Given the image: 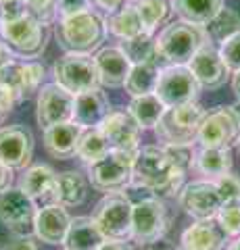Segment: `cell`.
<instances>
[{
  "instance_id": "1",
  "label": "cell",
  "mask_w": 240,
  "mask_h": 250,
  "mask_svg": "<svg viewBox=\"0 0 240 250\" xmlns=\"http://www.w3.org/2000/svg\"><path fill=\"white\" fill-rule=\"evenodd\" d=\"M184 177L186 173L174 165L163 146H144L138 150L131 186L142 188L157 198H169L180 194Z\"/></svg>"
},
{
  "instance_id": "2",
  "label": "cell",
  "mask_w": 240,
  "mask_h": 250,
  "mask_svg": "<svg viewBox=\"0 0 240 250\" xmlns=\"http://www.w3.org/2000/svg\"><path fill=\"white\" fill-rule=\"evenodd\" d=\"M107 36V21L96 11L86 9L59 17L55 25L57 44L65 52L92 54L100 48Z\"/></svg>"
},
{
  "instance_id": "3",
  "label": "cell",
  "mask_w": 240,
  "mask_h": 250,
  "mask_svg": "<svg viewBox=\"0 0 240 250\" xmlns=\"http://www.w3.org/2000/svg\"><path fill=\"white\" fill-rule=\"evenodd\" d=\"M209 42L205 27L190 21H175L161 29L157 38V50L153 62L159 69L172 65H188L190 59L198 52L203 44Z\"/></svg>"
},
{
  "instance_id": "4",
  "label": "cell",
  "mask_w": 240,
  "mask_h": 250,
  "mask_svg": "<svg viewBox=\"0 0 240 250\" xmlns=\"http://www.w3.org/2000/svg\"><path fill=\"white\" fill-rule=\"evenodd\" d=\"M0 38L23 61H34L42 57L46 42L50 38V25H44L32 15H25L15 21H0Z\"/></svg>"
},
{
  "instance_id": "5",
  "label": "cell",
  "mask_w": 240,
  "mask_h": 250,
  "mask_svg": "<svg viewBox=\"0 0 240 250\" xmlns=\"http://www.w3.org/2000/svg\"><path fill=\"white\" fill-rule=\"evenodd\" d=\"M207 117V111L198 103H188L182 106H172L167 108L161 117V121L154 127V134L167 144H195Z\"/></svg>"
},
{
  "instance_id": "6",
  "label": "cell",
  "mask_w": 240,
  "mask_h": 250,
  "mask_svg": "<svg viewBox=\"0 0 240 250\" xmlns=\"http://www.w3.org/2000/svg\"><path fill=\"white\" fill-rule=\"evenodd\" d=\"M131 213H134V202L128 194L111 192L96 202L92 219L107 240L128 242L131 240Z\"/></svg>"
},
{
  "instance_id": "7",
  "label": "cell",
  "mask_w": 240,
  "mask_h": 250,
  "mask_svg": "<svg viewBox=\"0 0 240 250\" xmlns=\"http://www.w3.org/2000/svg\"><path fill=\"white\" fill-rule=\"evenodd\" d=\"M138 152L111 150L100 161L88 165V179L94 190L111 194L121 192L131 184L134 177V163Z\"/></svg>"
},
{
  "instance_id": "8",
  "label": "cell",
  "mask_w": 240,
  "mask_h": 250,
  "mask_svg": "<svg viewBox=\"0 0 240 250\" xmlns=\"http://www.w3.org/2000/svg\"><path fill=\"white\" fill-rule=\"evenodd\" d=\"M52 75H55V82L59 85H63L71 94H82L100 88L96 61L90 54H63L61 59H57L55 67H52Z\"/></svg>"
},
{
  "instance_id": "9",
  "label": "cell",
  "mask_w": 240,
  "mask_h": 250,
  "mask_svg": "<svg viewBox=\"0 0 240 250\" xmlns=\"http://www.w3.org/2000/svg\"><path fill=\"white\" fill-rule=\"evenodd\" d=\"M169 229V215L163 198L149 196L134 205L131 213V240L140 244L159 242Z\"/></svg>"
},
{
  "instance_id": "10",
  "label": "cell",
  "mask_w": 240,
  "mask_h": 250,
  "mask_svg": "<svg viewBox=\"0 0 240 250\" xmlns=\"http://www.w3.org/2000/svg\"><path fill=\"white\" fill-rule=\"evenodd\" d=\"M154 94L163 100V104L167 108L182 106L188 103H196L200 94V83L192 75L188 65H172V67L161 69Z\"/></svg>"
},
{
  "instance_id": "11",
  "label": "cell",
  "mask_w": 240,
  "mask_h": 250,
  "mask_svg": "<svg viewBox=\"0 0 240 250\" xmlns=\"http://www.w3.org/2000/svg\"><path fill=\"white\" fill-rule=\"evenodd\" d=\"M38 215V205L27 196L21 188H9L0 194V223L15 238L29 236L34 231Z\"/></svg>"
},
{
  "instance_id": "12",
  "label": "cell",
  "mask_w": 240,
  "mask_h": 250,
  "mask_svg": "<svg viewBox=\"0 0 240 250\" xmlns=\"http://www.w3.org/2000/svg\"><path fill=\"white\" fill-rule=\"evenodd\" d=\"M177 202L184 213L196 221L215 219L221 207L226 205L213 179H196V182L186 184L177 194Z\"/></svg>"
},
{
  "instance_id": "13",
  "label": "cell",
  "mask_w": 240,
  "mask_h": 250,
  "mask_svg": "<svg viewBox=\"0 0 240 250\" xmlns=\"http://www.w3.org/2000/svg\"><path fill=\"white\" fill-rule=\"evenodd\" d=\"M73 106H75V94L65 90L63 85L46 83L38 92L36 100V121L42 129L57 123L73 121Z\"/></svg>"
},
{
  "instance_id": "14",
  "label": "cell",
  "mask_w": 240,
  "mask_h": 250,
  "mask_svg": "<svg viewBox=\"0 0 240 250\" xmlns=\"http://www.w3.org/2000/svg\"><path fill=\"white\" fill-rule=\"evenodd\" d=\"M240 140V125L232 115L230 106H218L215 111L207 113L203 125H200L196 142L203 148H228L236 146Z\"/></svg>"
},
{
  "instance_id": "15",
  "label": "cell",
  "mask_w": 240,
  "mask_h": 250,
  "mask_svg": "<svg viewBox=\"0 0 240 250\" xmlns=\"http://www.w3.org/2000/svg\"><path fill=\"white\" fill-rule=\"evenodd\" d=\"M34 154V136L25 125L15 123L0 127V161L13 171L27 169Z\"/></svg>"
},
{
  "instance_id": "16",
  "label": "cell",
  "mask_w": 240,
  "mask_h": 250,
  "mask_svg": "<svg viewBox=\"0 0 240 250\" xmlns=\"http://www.w3.org/2000/svg\"><path fill=\"white\" fill-rule=\"evenodd\" d=\"M188 69L192 71V75L196 77V82L200 83V88H207V90L221 88V85L228 82L230 73H232L228 69V65L223 62L219 50L215 48L211 42H207V44L200 46L198 52L190 59Z\"/></svg>"
},
{
  "instance_id": "17",
  "label": "cell",
  "mask_w": 240,
  "mask_h": 250,
  "mask_svg": "<svg viewBox=\"0 0 240 250\" xmlns=\"http://www.w3.org/2000/svg\"><path fill=\"white\" fill-rule=\"evenodd\" d=\"M44 77H46V69H44V65H40V62H36V61H17L15 59L11 65L0 69V82L6 83L17 94L19 103L29 98L32 94L40 92Z\"/></svg>"
},
{
  "instance_id": "18",
  "label": "cell",
  "mask_w": 240,
  "mask_h": 250,
  "mask_svg": "<svg viewBox=\"0 0 240 250\" xmlns=\"http://www.w3.org/2000/svg\"><path fill=\"white\" fill-rule=\"evenodd\" d=\"M98 127L105 134V138L109 140L113 150H126V152H138L140 150L142 127L136 123V119L128 111L109 113Z\"/></svg>"
},
{
  "instance_id": "19",
  "label": "cell",
  "mask_w": 240,
  "mask_h": 250,
  "mask_svg": "<svg viewBox=\"0 0 240 250\" xmlns=\"http://www.w3.org/2000/svg\"><path fill=\"white\" fill-rule=\"evenodd\" d=\"M19 188L36 205H59V175L48 165H34L25 169L19 179Z\"/></svg>"
},
{
  "instance_id": "20",
  "label": "cell",
  "mask_w": 240,
  "mask_h": 250,
  "mask_svg": "<svg viewBox=\"0 0 240 250\" xmlns=\"http://www.w3.org/2000/svg\"><path fill=\"white\" fill-rule=\"evenodd\" d=\"M232 236L219 225L218 219H203L192 223L182 233V246L188 250H228Z\"/></svg>"
},
{
  "instance_id": "21",
  "label": "cell",
  "mask_w": 240,
  "mask_h": 250,
  "mask_svg": "<svg viewBox=\"0 0 240 250\" xmlns=\"http://www.w3.org/2000/svg\"><path fill=\"white\" fill-rule=\"evenodd\" d=\"M71 217H69L67 208L61 205H46L38 210L36 223H34V236L38 240L46 242L50 246L63 244Z\"/></svg>"
},
{
  "instance_id": "22",
  "label": "cell",
  "mask_w": 240,
  "mask_h": 250,
  "mask_svg": "<svg viewBox=\"0 0 240 250\" xmlns=\"http://www.w3.org/2000/svg\"><path fill=\"white\" fill-rule=\"evenodd\" d=\"M100 85L105 88H123L131 69V61L121 52V48H103L94 54Z\"/></svg>"
},
{
  "instance_id": "23",
  "label": "cell",
  "mask_w": 240,
  "mask_h": 250,
  "mask_svg": "<svg viewBox=\"0 0 240 250\" xmlns=\"http://www.w3.org/2000/svg\"><path fill=\"white\" fill-rule=\"evenodd\" d=\"M109 113H111L109 111V98H107V94L100 88L75 94L73 123H77L82 129L98 127Z\"/></svg>"
},
{
  "instance_id": "24",
  "label": "cell",
  "mask_w": 240,
  "mask_h": 250,
  "mask_svg": "<svg viewBox=\"0 0 240 250\" xmlns=\"http://www.w3.org/2000/svg\"><path fill=\"white\" fill-rule=\"evenodd\" d=\"M82 131L84 129L73 121L57 123V125L46 127L44 129V148H46V152H48L52 159H59V161L71 159V156H75L77 142H80Z\"/></svg>"
},
{
  "instance_id": "25",
  "label": "cell",
  "mask_w": 240,
  "mask_h": 250,
  "mask_svg": "<svg viewBox=\"0 0 240 250\" xmlns=\"http://www.w3.org/2000/svg\"><path fill=\"white\" fill-rule=\"evenodd\" d=\"M105 240L92 217H75L69 223L63 246L65 250H96Z\"/></svg>"
},
{
  "instance_id": "26",
  "label": "cell",
  "mask_w": 240,
  "mask_h": 250,
  "mask_svg": "<svg viewBox=\"0 0 240 250\" xmlns=\"http://www.w3.org/2000/svg\"><path fill=\"white\" fill-rule=\"evenodd\" d=\"M105 21H107V29H109L113 36H117L119 40H130V38H136V36H140L142 31H146L142 25L136 2H126L119 11L109 15Z\"/></svg>"
},
{
  "instance_id": "27",
  "label": "cell",
  "mask_w": 240,
  "mask_h": 250,
  "mask_svg": "<svg viewBox=\"0 0 240 250\" xmlns=\"http://www.w3.org/2000/svg\"><path fill=\"white\" fill-rule=\"evenodd\" d=\"M195 167L207 179H218L232 171V152L228 148H203L195 154Z\"/></svg>"
},
{
  "instance_id": "28",
  "label": "cell",
  "mask_w": 240,
  "mask_h": 250,
  "mask_svg": "<svg viewBox=\"0 0 240 250\" xmlns=\"http://www.w3.org/2000/svg\"><path fill=\"white\" fill-rule=\"evenodd\" d=\"M88 184L90 179L80 171H63L59 173V205L65 208L80 207L88 198Z\"/></svg>"
},
{
  "instance_id": "29",
  "label": "cell",
  "mask_w": 240,
  "mask_h": 250,
  "mask_svg": "<svg viewBox=\"0 0 240 250\" xmlns=\"http://www.w3.org/2000/svg\"><path fill=\"white\" fill-rule=\"evenodd\" d=\"M167 111V106L163 104L157 94H144V96L131 98V103L128 106V113L134 117L136 123L144 129H154L157 123L161 121V117Z\"/></svg>"
},
{
  "instance_id": "30",
  "label": "cell",
  "mask_w": 240,
  "mask_h": 250,
  "mask_svg": "<svg viewBox=\"0 0 240 250\" xmlns=\"http://www.w3.org/2000/svg\"><path fill=\"white\" fill-rule=\"evenodd\" d=\"M223 9V0H174V11L184 21L205 27Z\"/></svg>"
},
{
  "instance_id": "31",
  "label": "cell",
  "mask_w": 240,
  "mask_h": 250,
  "mask_svg": "<svg viewBox=\"0 0 240 250\" xmlns=\"http://www.w3.org/2000/svg\"><path fill=\"white\" fill-rule=\"evenodd\" d=\"M159 75L161 69L154 62H138V65H131L123 88H126V92L131 98L144 96V94H154L159 83Z\"/></svg>"
},
{
  "instance_id": "32",
  "label": "cell",
  "mask_w": 240,
  "mask_h": 250,
  "mask_svg": "<svg viewBox=\"0 0 240 250\" xmlns=\"http://www.w3.org/2000/svg\"><path fill=\"white\" fill-rule=\"evenodd\" d=\"M113 150L109 140L105 138V134L100 131V127H90V129H84L82 136H80V142H77V150H75V156L84 163H92L100 161L103 156H107Z\"/></svg>"
},
{
  "instance_id": "33",
  "label": "cell",
  "mask_w": 240,
  "mask_h": 250,
  "mask_svg": "<svg viewBox=\"0 0 240 250\" xmlns=\"http://www.w3.org/2000/svg\"><path fill=\"white\" fill-rule=\"evenodd\" d=\"M205 31H207V38L211 44H223L240 31V15L234 9L223 6V9L205 25Z\"/></svg>"
},
{
  "instance_id": "34",
  "label": "cell",
  "mask_w": 240,
  "mask_h": 250,
  "mask_svg": "<svg viewBox=\"0 0 240 250\" xmlns=\"http://www.w3.org/2000/svg\"><path fill=\"white\" fill-rule=\"evenodd\" d=\"M138 13H140L142 25L149 34H154L161 25H165L167 19L174 13L172 0H138Z\"/></svg>"
},
{
  "instance_id": "35",
  "label": "cell",
  "mask_w": 240,
  "mask_h": 250,
  "mask_svg": "<svg viewBox=\"0 0 240 250\" xmlns=\"http://www.w3.org/2000/svg\"><path fill=\"white\" fill-rule=\"evenodd\" d=\"M119 48L131 61V65H138V62H153L154 50H157V38L153 34H149V31H142V34L136 36V38L121 40Z\"/></svg>"
},
{
  "instance_id": "36",
  "label": "cell",
  "mask_w": 240,
  "mask_h": 250,
  "mask_svg": "<svg viewBox=\"0 0 240 250\" xmlns=\"http://www.w3.org/2000/svg\"><path fill=\"white\" fill-rule=\"evenodd\" d=\"M27 9L29 15L36 17L40 23H44V25H52L61 17L57 0H27Z\"/></svg>"
},
{
  "instance_id": "37",
  "label": "cell",
  "mask_w": 240,
  "mask_h": 250,
  "mask_svg": "<svg viewBox=\"0 0 240 250\" xmlns=\"http://www.w3.org/2000/svg\"><path fill=\"white\" fill-rule=\"evenodd\" d=\"M215 219H218L219 225L230 233L232 238L240 236V200L226 202Z\"/></svg>"
},
{
  "instance_id": "38",
  "label": "cell",
  "mask_w": 240,
  "mask_h": 250,
  "mask_svg": "<svg viewBox=\"0 0 240 250\" xmlns=\"http://www.w3.org/2000/svg\"><path fill=\"white\" fill-rule=\"evenodd\" d=\"M163 148L182 173H188V169L195 165V148H192V144H167Z\"/></svg>"
},
{
  "instance_id": "39",
  "label": "cell",
  "mask_w": 240,
  "mask_h": 250,
  "mask_svg": "<svg viewBox=\"0 0 240 250\" xmlns=\"http://www.w3.org/2000/svg\"><path fill=\"white\" fill-rule=\"evenodd\" d=\"M219 54H221L223 62L228 65V69H230L232 73L240 71V31L232 36L230 40H226V42L221 44Z\"/></svg>"
},
{
  "instance_id": "40",
  "label": "cell",
  "mask_w": 240,
  "mask_h": 250,
  "mask_svg": "<svg viewBox=\"0 0 240 250\" xmlns=\"http://www.w3.org/2000/svg\"><path fill=\"white\" fill-rule=\"evenodd\" d=\"M218 190L221 194L223 202H232V200H240V177L238 175H232V173H226L218 179H213Z\"/></svg>"
},
{
  "instance_id": "41",
  "label": "cell",
  "mask_w": 240,
  "mask_h": 250,
  "mask_svg": "<svg viewBox=\"0 0 240 250\" xmlns=\"http://www.w3.org/2000/svg\"><path fill=\"white\" fill-rule=\"evenodd\" d=\"M29 15L27 0H0V21H15Z\"/></svg>"
},
{
  "instance_id": "42",
  "label": "cell",
  "mask_w": 240,
  "mask_h": 250,
  "mask_svg": "<svg viewBox=\"0 0 240 250\" xmlns=\"http://www.w3.org/2000/svg\"><path fill=\"white\" fill-rule=\"evenodd\" d=\"M17 103H19L17 94H15L6 83L0 82V113H2V115H9Z\"/></svg>"
},
{
  "instance_id": "43",
  "label": "cell",
  "mask_w": 240,
  "mask_h": 250,
  "mask_svg": "<svg viewBox=\"0 0 240 250\" xmlns=\"http://www.w3.org/2000/svg\"><path fill=\"white\" fill-rule=\"evenodd\" d=\"M57 2H59V13H61V17H63V15H71L77 11L90 9L92 0H57Z\"/></svg>"
},
{
  "instance_id": "44",
  "label": "cell",
  "mask_w": 240,
  "mask_h": 250,
  "mask_svg": "<svg viewBox=\"0 0 240 250\" xmlns=\"http://www.w3.org/2000/svg\"><path fill=\"white\" fill-rule=\"evenodd\" d=\"M92 4L96 6V9H100L103 11L107 17L109 15H113L115 11H119L123 4H126V0H92Z\"/></svg>"
},
{
  "instance_id": "45",
  "label": "cell",
  "mask_w": 240,
  "mask_h": 250,
  "mask_svg": "<svg viewBox=\"0 0 240 250\" xmlns=\"http://www.w3.org/2000/svg\"><path fill=\"white\" fill-rule=\"evenodd\" d=\"M9 250H38V244L32 236H17L9 244Z\"/></svg>"
},
{
  "instance_id": "46",
  "label": "cell",
  "mask_w": 240,
  "mask_h": 250,
  "mask_svg": "<svg viewBox=\"0 0 240 250\" xmlns=\"http://www.w3.org/2000/svg\"><path fill=\"white\" fill-rule=\"evenodd\" d=\"M13 188V169L0 161V194Z\"/></svg>"
},
{
  "instance_id": "47",
  "label": "cell",
  "mask_w": 240,
  "mask_h": 250,
  "mask_svg": "<svg viewBox=\"0 0 240 250\" xmlns=\"http://www.w3.org/2000/svg\"><path fill=\"white\" fill-rule=\"evenodd\" d=\"M96 250H134L128 242H117V240H105Z\"/></svg>"
},
{
  "instance_id": "48",
  "label": "cell",
  "mask_w": 240,
  "mask_h": 250,
  "mask_svg": "<svg viewBox=\"0 0 240 250\" xmlns=\"http://www.w3.org/2000/svg\"><path fill=\"white\" fill-rule=\"evenodd\" d=\"M232 90H234L236 98L240 100V71H236L234 75H232Z\"/></svg>"
},
{
  "instance_id": "49",
  "label": "cell",
  "mask_w": 240,
  "mask_h": 250,
  "mask_svg": "<svg viewBox=\"0 0 240 250\" xmlns=\"http://www.w3.org/2000/svg\"><path fill=\"white\" fill-rule=\"evenodd\" d=\"M230 111H232V115L236 117V121H238V125H240V100H236V103L230 106Z\"/></svg>"
},
{
  "instance_id": "50",
  "label": "cell",
  "mask_w": 240,
  "mask_h": 250,
  "mask_svg": "<svg viewBox=\"0 0 240 250\" xmlns=\"http://www.w3.org/2000/svg\"><path fill=\"white\" fill-rule=\"evenodd\" d=\"M228 250H240V236H236L234 240H232V244H230Z\"/></svg>"
},
{
  "instance_id": "51",
  "label": "cell",
  "mask_w": 240,
  "mask_h": 250,
  "mask_svg": "<svg viewBox=\"0 0 240 250\" xmlns=\"http://www.w3.org/2000/svg\"><path fill=\"white\" fill-rule=\"evenodd\" d=\"M4 117H6V115H2V113H0V123H2V121H4Z\"/></svg>"
},
{
  "instance_id": "52",
  "label": "cell",
  "mask_w": 240,
  "mask_h": 250,
  "mask_svg": "<svg viewBox=\"0 0 240 250\" xmlns=\"http://www.w3.org/2000/svg\"><path fill=\"white\" fill-rule=\"evenodd\" d=\"M236 148H238V154H240V140H238V144H236Z\"/></svg>"
},
{
  "instance_id": "53",
  "label": "cell",
  "mask_w": 240,
  "mask_h": 250,
  "mask_svg": "<svg viewBox=\"0 0 240 250\" xmlns=\"http://www.w3.org/2000/svg\"><path fill=\"white\" fill-rule=\"evenodd\" d=\"M126 2H138V0H126Z\"/></svg>"
},
{
  "instance_id": "54",
  "label": "cell",
  "mask_w": 240,
  "mask_h": 250,
  "mask_svg": "<svg viewBox=\"0 0 240 250\" xmlns=\"http://www.w3.org/2000/svg\"><path fill=\"white\" fill-rule=\"evenodd\" d=\"M177 250H188V248H184V246H180V248H177Z\"/></svg>"
},
{
  "instance_id": "55",
  "label": "cell",
  "mask_w": 240,
  "mask_h": 250,
  "mask_svg": "<svg viewBox=\"0 0 240 250\" xmlns=\"http://www.w3.org/2000/svg\"><path fill=\"white\" fill-rule=\"evenodd\" d=\"M146 250H153V248H146Z\"/></svg>"
}]
</instances>
